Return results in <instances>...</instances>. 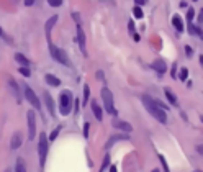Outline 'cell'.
<instances>
[{
    "label": "cell",
    "mask_w": 203,
    "mask_h": 172,
    "mask_svg": "<svg viewBox=\"0 0 203 172\" xmlns=\"http://www.w3.org/2000/svg\"><path fill=\"white\" fill-rule=\"evenodd\" d=\"M141 102H143V105L146 107V110H148V112L152 115L156 120L160 121L162 125H166V123H167V115H166V112H164V110L159 107L157 102H156V100L151 97V95H146V94L141 95Z\"/></svg>",
    "instance_id": "1"
},
{
    "label": "cell",
    "mask_w": 203,
    "mask_h": 172,
    "mask_svg": "<svg viewBox=\"0 0 203 172\" xmlns=\"http://www.w3.org/2000/svg\"><path fill=\"white\" fill-rule=\"evenodd\" d=\"M48 48H49V52H51V57L54 61H58L59 64H64V66H70V61H69V56L66 54V51H62L61 48L54 46V43H48Z\"/></svg>",
    "instance_id": "2"
},
{
    "label": "cell",
    "mask_w": 203,
    "mask_h": 172,
    "mask_svg": "<svg viewBox=\"0 0 203 172\" xmlns=\"http://www.w3.org/2000/svg\"><path fill=\"white\" fill-rule=\"evenodd\" d=\"M70 108H72V94L69 90H64L59 97V112L61 115H69L70 113Z\"/></svg>",
    "instance_id": "3"
},
{
    "label": "cell",
    "mask_w": 203,
    "mask_h": 172,
    "mask_svg": "<svg viewBox=\"0 0 203 172\" xmlns=\"http://www.w3.org/2000/svg\"><path fill=\"white\" fill-rule=\"evenodd\" d=\"M102 100H103V107H105L107 110V113H110V115H116V108H115V102H113V94L110 92V89H107V87H103L102 89Z\"/></svg>",
    "instance_id": "4"
},
{
    "label": "cell",
    "mask_w": 203,
    "mask_h": 172,
    "mask_svg": "<svg viewBox=\"0 0 203 172\" xmlns=\"http://www.w3.org/2000/svg\"><path fill=\"white\" fill-rule=\"evenodd\" d=\"M48 136H46V133H39V141H38V154H39V164L41 167L44 166L46 162V156H48Z\"/></svg>",
    "instance_id": "5"
},
{
    "label": "cell",
    "mask_w": 203,
    "mask_h": 172,
    "mask_svg": "<svg viewBox=\"0 0 203 172\" xmlns=\"http://www.w3.org/2000/svg\"><path fill=\"white\" fill-rule=\"evenodd\" d=\"M28 117V140H35L36 136V115L35 112H28L26 113Z\"/></svg>",
    "instance_id": "6"
},
{
    "label": "cell",
    "mask_w": 203,
    "mask_h": 172,
    "mask_svg": "<svg viewBox=\"0 0 203 172\" xmlns=\"http://www.w3.org/2000/svg\"><path fill=\"white\" fill-rule=\"evenodd\" d=\"M23 92H25V98L30 102L35 108H39V98H38V95L33 92V89L30 87V85H23Z\"/></svg>",
    "instance_id": "7"
},
{
    "label": "cell",
    "mask_w": 203,
    "mask_h": 172,
    "mask_svg": "<svg viewBox=\"0 0 203 172\" xmlns=\"http://www.w3.org/2000/svg\"><path fill=\"white\" fill-rule=\"evenodd\" d=\"M111 125H113V128H116V130H120V131H125V133H131V131H133V126H131L128 121L118 120V118H115V120L111 121Z\"/></svg>",
    "instance_id": "8"
},
{
    "label": "cell",
    "mask_w": 203,
    "mask_h": 172,
    "mask_svg": "<svg viewBox=\"0 0 203 172\" xmlns=\"http://www.w3.org/2000/svg\"><path fill=\"white\" fill-rule=\"evenodd\" d=\"M151 66H152V69L157 74H160V75L167 71V64H166V61H164V59H156V61H152V64H151Z\"/></svg>",
    "instance_id": "9"
},
{
    "label": "cell",
    "mask_w": 203,
    "mask_h": 172,
    "mask_svg": "<svg viewBox=\"0 0 203 172\" xmlns=\"http://www.w3.org/2000/svg\"><path fill=\"white\" fill-rule=\"evenodd\" d=\"M56 21H58V15H53L48 21L44 23V33H46V38H48V43H53V41H51L49 33H51V30H53V26L56 25Z\"/></svg>",
    "instance_id": "10"
},
{
    "label": "cell",
    "mask_w": 203,
    "mask_h": 172,
    "mask_svg": "<svg viewBox=\"0 0 203 172\" xmlns=\"http://www.w3.org/2000/svg\"><path fill=\"white\" fill-rule=\"evenodd\" d=\"M128 138H130V135H115V136H111L110 140L107 141L105 147H107V149H110V147L115 144V143H118V141H125V140H128Z\"/></svg>",
    "instance_id": "11"
},
{
    "label": "cell",
    "mask_w": 203,
    "mask_h": 172,
    "mask_svg": "<svg viewBox=\"0 0 203 172\" xmlns=\"http://www.w3.org/2000/svg\"><path fill=\"white\" fill-rule=\"evenodd\" d=\"M77 41H79L80 49L84 51V54H87L85 52V35H84V30L80 28V25H77Z\"/></svg>",
    "instance_id": "12"
},
{
    "label": "cell",
    "mask_w": 203,
    "mask_h": 172,
    "mask_svg": "<svg viewBox=\"0 0 203 172\" xmlns=\"http://www.w3.org/2000/svg\"><path fill=\"white\" fill-rule=\"evenodd\" d=\"M21 143H23L21 133H15V135L12 136V140H10V147L12 149H18V147L21 146Z\"/></svg>",
    "instance_id": "13"
},
{
    "label": "cell",
    "mask_w": 203,
    "mask_h": 172,
    "mask_svg": "<svg viewBox=\"0 0 203 172\" xmlns=\"http://www.w3.org/2000/svg\"><path fill=\"white\" fill-rule=\"evenodd\" d=\"M90 107H92V112L93 115H95V118L98 121H102V118H103V113H102V108H100V105H98L95 100H92L90 102Z\"/></svg>",
    "instance_id": "14"
},
{
    "label": "cell",
    "mask_w": 203,
    "mask_h": 172,
    "mask_svg": "<svg viewBox=\"0 0 203 172\" xmlns=\"http://www.w3.org/2000/svg\"><path fill=\"white\" fill-rule=\"evenodd\" d=\"M172 25L175 26V30H177L179 33H182L183 30H185V26H183V21H182L180 15H174V17H172Z\"/></svg>",
    "instance_id": "15"
},
{
    "label": "cell",
    "mask_w": 203,
    "mask_h": 172,
    "mask_svg": "<svg viewBox=\"0 0 203 172\" xmlns=\"http://www.w3.org/2000/svg\"><path fill=\"white\" fill-rule=\"evenodd\" d=\"M44 80L49 85H53V87H59V85H61V80L56 77V75H53V74H46L44 75Z\"/></svg>",
    "instance_id": "16"
},
{
    "label": "cell",
    "mask_w": 203,
    "mask_h": 172,
    "mask_svg": "<svg viewBox=\"0 0 203 172\" xmlns=\"http://www.w3.org/2000/svg\"><path fill=\"white\" fill-rule=\"evenodd\" d=\"M43 97H44V102H46V107H48L49 113H51V115H54V102H53V98H51V95H49L48 92H44V94H43Z\"/></svg>",
    "instance_id": "17"
},
{
    "label": "cell",
    "mask_w": 203,
    "mask_h": 172,
    "mask_svg": "<svg viewBox=\"0 0 203 172\" xmlns=\"http://www.w3.org/2000/svg\"><path fill=\"white\" fill-rule=\"evenodd\" d=\"M15 61L18 64H21V67H28V64H30L28 57L25 54H21V52H17V54H15Z\"/></svg>",
    "instance_id": "18"
},
{
    "label": "cell",
    "mask_w": 203,
    "mask_h": 172,
    "mask_svg": "<svg viewBox=\"0 0 203 172\" xmlns=\"http://www.w3.org/2000/svg\"><path fill=\"white\" fill-rule=\"evenodd\" d=\"M188 33H190V35H197L198 38H200V40H203V30L200 26H195V25H188Z\"/></svg>",
    "instance_id": "19"
},
{
    "label": "cell",
    "mask_w": 203,
    "mask_h": 172,
    "mask_svg": "<svg viewBox=\"0 0 203 172\" xmlns=\"http://www.w3.org/2000/svg\"><path fill=\"white\" fill-rule=\"evenodd\" d=\"M164 94H166L167 100H169V102H171L172 105H179V102H177V97H175V94H174V92H172V90L169 89V87H166V89H164Z\"/></svg>",
    "instance_id": "20"
},
{
    "label": "cell",
    "mask_w": 203,
    "mask_h": 172,
    "mask_svg": "<svg viewBox=\"0 0 203 172\" xmlns=\"http://www.w3.org/2000/svg\"><path fill=\"white\" fill-rule=\"evenodd\" d=\"M15 172H26L25 169V162H23L21 157H18L17 159V167H15Z\"/></svg>",
    "instance_id": "21"
},
{
    "label": "cell",
    "mask_w": 203,
    "mask_h": 172,
    "mask_svg": "<svg viewBox=\"0 0 203 172\" xmlns=\"http://www.w3.org/2000/svg\"><path fill=\"white\" fill-rule=\"evenodd\" d=\"M179 79L182 80V82H185V80L188 79V69L187 67H182L180 72H179Z\"/></svg>",
    "instance_id": "22"
},
{
    "label": "cell",
    "mask_w": 203,
    "mask_h": 172,
    "mask_svg": "<svg viewBox=\"0 0 203 172\" xmlns=\"http://www.w3.org/2000/svg\"><path fill=\"white\" fill-rule=\"evenodd\" d=\"M8 85H10V89H13V94H15V97H18V95H20V92H18V85H17V80L10 79V80H8Z\"/></svg>",
    "instance_id": "23"
},
{
    "label": "cell",
    "mask_w": 203,
    "mask_h": 172,
    "mask_svg": "<svg viewBox=\"0 0 203 172\" xmlns=\"http://www.w3.org/2000/svg\"><path fill=\"white\" fill-rule=\"evenodd\" d=\"M133 15H134V18H138V20H141L144 15H143V10H141V7H133Z\"/></svg>",
    "instance_id": "24"
},
{
    "label": "cell",
    "mask_w": 203,
    "mask_h": 172,
    "mask_svg": "<svg viewBox=\"0 0 203 172\" xmlns=\"http://www.w3.org/2000/svg\"><path fill=\"white\" fill-rule=\"evenodd\" d=\"M88 97H90V89H88V85H84V105H87Z\"/></svg>",
    "instance_id": "25"
},
{
    "label": "cell",
    "mask_w": 203,
    "mask_h": 172,
    "mask_svg": "<svg viewBox=\"0 0 203 172\" xmlns=\"http://www.w3.org/2000/svg\"><path fill=\"white\" fill-rule=\"evenodd\" d=\"M193 18H195V10H193V8H188V10H187V21L192 23Z\"/></svg>",
    "instance_id": "26"
},
{
    "label": "cell",
    "mask_w": 203,
    "mask_h": 172,
    "mask_svg": "<svg viewBox=\"0 0 203 172\" xmlns=\"http://www.w3.org/2000/svg\"><path fill=\"white\" fill-rule=\"evenodd\" d=\"M159 161H160V164H162V167H164V172H171V170H169L167 162H166V159H164V156H162V154H159Z\"/></svg>",
    "instance_id": "27"
},
{
    "label": "cell",
    "mask_w": 203,
    "mask_h": 172,
    "mask_svg": "<svg viewBox=\"0 0 203 172\" xmlns=\"http://www.w3.org/2000/svg\"><path fill=\"white\" fill-rule=\"evenodd\" d=\"M108 164H110V156H105V159H103V164H102V169H100V172H105V169L108 167Z\"/></svg>",
    "instance_id": "28"
},
{
    "label": "cell",
    "mask_w": 203,
    "mask_h": 172,
    "mask_svg": "<svg viewBox=\"0 0 203 172\" xmlns=\"http://www.w3.org/2000/svg\"><path fill=\"white\" fill-rule=\"evenodd\" d=\"M59 131H61V126H58V128H56V130H54L53 133H51V135H49V140H51V141H54V140H56V138H58V135H59Z\"/></svg>",
    "instance_id": "29"
},
{
    "label": "cell",
    "mask_w": 203,
    "mask_h": 172,
    "mask_svg": "<svg viewBox=\"0 0 203 172\" xmlns=\"http://www.w3.org/2000/svg\"><path fill=\"white\" fill-rule=\"evenodd\" d=\"M20 74L25 75V77H30V75H31V72H30V69H28V67H20Z\"/></svg>",
    "instance_id": "30"
},
{
    "label": "cell",
    "mask_w": 203,
    "mask_h": 172,
    "mask_svg": "<svg viewBox=\"0 0 203 172\" xmlns=\"http://www.w3.org/2000/svg\"><path fill=\"white\" fill-rule=\"evenodd\" d=\"M48 3L51 7H61V5H62V0H49Z\"/></svg>",
    "instance_id": "31"
},
{
    "label": "cell",
    "mask_w": 203,
    "mask_h": 172,
    "mask_svg": "<svg viewBox=\"0 0 203 172\" xmlns=\"http://www.w3.org/2000/svg\"><path fill=\"white\" fill-rule=\"evenodd\" d=\"M185 52H187V57H192V56H193V49H192V48L188 46V44L185 46Z\"/></svg>",
    "instance_id": "32"
},
{
    "label": "cell",
    "mask_w": 203,
    "mask_h": 172,
    "mask_svg": "<svg viewBox=\"0 0 203 172\" xmlns=\"http://www.w3.org/2000/svg\"><path fill=\"white\" fill-rule=\"evenodd\" d=\"M88 128H90V125L85 123V125H84V138H88Z\"/></svg>",
    "instance_id": "33"
},
{
    "label": "cell",
    "mask_w": 203,
    "mask_h": 172,
    "mask_svg": "<svg viewBox=\"0 0 203 172\" xmlns=\"http://www.w3.org/2000/svg\"><path fill=\"white\" fill-rule=\"evenodd\" d=\"M128 30H130V33L131 35H134V23L130 20V23H128Z\"/></svg>",
    "instance_id": "34"
},
{
    "label": "cell",
    "mask_w": 203,
    "mask_h": 172,
    "mask_svg": "<svg viewBox=\"0 0 203 172\" xmlns=\"http://www.w3.org/2000/svg\"><path fill=\"white\" fill-rule=\"evenodd\" d=\"M198 23H201V25H203V8L198 12Z\"/></svg>",
    "instance_id": "35"
},
{
    "label": "cell",
    "mask_w": 203,
    "mask_h": 172,
    "mask_svg": "<svg viewBox=\"0 0 203 172\" xmlns=\"http://www.w3.org/2000/svg\"><path fill=\"white\" fill-rule=\"evenodd\" d=\"M171 74H172V77H175V75H177V64H174V66H172Z\"/></svg>",
    "instance_id": "36"
},
{
    "label": "cell",
    "mask_w": 203,
    "mask_h": 172,
    "mask_svg": "<svg viewBox=\"0 0 203 172\" xmlns=\"http://www.w3.org/2000/svg\"><path fill=\"white\" fill-rule=\"evenodd\" d=\"M134 3H136V7H141V5H144L146 2H144V0H136Z\"/></svg>",
    "instance_id": "37"
},
{
    "label": "cell",
    "mask_w": 203,
    "mask_h": 172,
    "mask_svg": "<svg viewBox=\"0 0 203 172\" xmlns=\"http://www.w3.org/2000/svg\"><path fill=\"white\" fill-rule=\"evenodd\" d=\"M33 3H35V2H33V0H25V5H26V7H31Z\"/></svg>",
    "instance_id": "38"
},
{
    "label": "cell",
    "mask_w": 203,
    "mask_h": 172,
    "mask_svg": "<svg viewBox=\"0 0 203 172\" xmlns=\"http://www.w3.org/2000/svg\"><path fill=\"white\" fill-rule=\"evenodd\" d=\"M197 151L200 152V154H203V144H200V146H197Z\"/></svg>",
    "instance_id": "39"
},
{
    "label": "cell",
    "mask_w": 203,
    "mask_h": 172,
    "mask_svg": "<svg viewBox=\"0 0 203 172\" xmlns=\"http://www.w3.org/2000/svg\"><path fill=\"white\" fill-rule=\"evenodd\" d=\"M110 172H118V169H116V166H111V167H110Z\"/></svg>",
    "instance_id": "40"
},
{
    "label": "cell",
    "mask_w": 203,
    "mask_h": 172,
    "mask_svg": "<svg viewBox=\"0 0 203 172\" xmlns=\"http://www.w3.org/2000/svg\"><path fill=\"white\" fill-rule=\"evenodd\" d=\"M179 5H180V8H185V7H187V2H180Z\"/></svg>",
    "instance_id": "41"
},
{
    "label": "cell",
    "mask_w": 203,
    "mask_h": 172,
    "mask_svg": "<svg viewBox=\"0 0 203 172\" xmlns=\"http://www.w3.org/2000/svg\"><path fill=\"white\" fill-rule=\"evenodd\" d=\"M198 59H200V64H201V67H203V54L198 56Z\"/></svg>",
    "instance_id": "42"
},
{
    "label": "cell",
    "mask_w": 203,
    "mask_h": 172,
    "mask_svg": "<svg viewBox=\"0 0 203 172\" xmlns=\"http://www.w3.org/2000/svg\"><path fill=\"white\" fill-rule=\"evenodd\" d=\"M0 36H3V31H2V28H0Z\"/></svg>",
    "instance_id": "43"
},
{
    "label": "cell",
    "mask_w": 203,
    "mask_h": 172,
    "mask_svg": "<svg viewBox=\"0 0 203 172\" xmlns=\"http://www.w3.org/2000/svg\"><path fill=\"white\" fill-rule=\"evenodd\" d=\"M152 172H160V170H159V169H154V170H152Z\"/></svg>",
    "instance_id": "44"
},
{
    "label": "cell",
    "mask_w": 203,
    "mask_h": 172,
    "mask_svg": "<svg viewBox=\"0 0 203 172\" xmlns=\"http://www.w3.org/2000/svg\"><path fill=\"white\" fill-rule=\"evenodd\" d=\"M200 120H201V121H203V115H200Z\"/></svg>",
    "instance_id": "45"
},
{
    "label": "cell",
    "mask_w": 203,
    "mask_h": 172,
    "mask_svg": "<svg viewBox=\"0 0 203 172\" xmlns=\"http://www.w3.org/2000/svg\"><path fill=\"white\" fill-rule=\"evenodd\" d=\"M193 172H203V170H193Z\"/></svg>",
    "instance_id": "46"
},
{
    "label": "cell",
    "mask_w": 203,
    "mask_h": 172,
    "mask_svg": "<svg viewBox=\"0 0 203 172\" xmlns=\"http://www.w3.org/2000/svg\"><path fill=\"white\" fill-rule=\"evenodd\" d=\"M7 172H10V169H7Z\"/></svg>",
    "instance_id": "47"
}]
</instances>
